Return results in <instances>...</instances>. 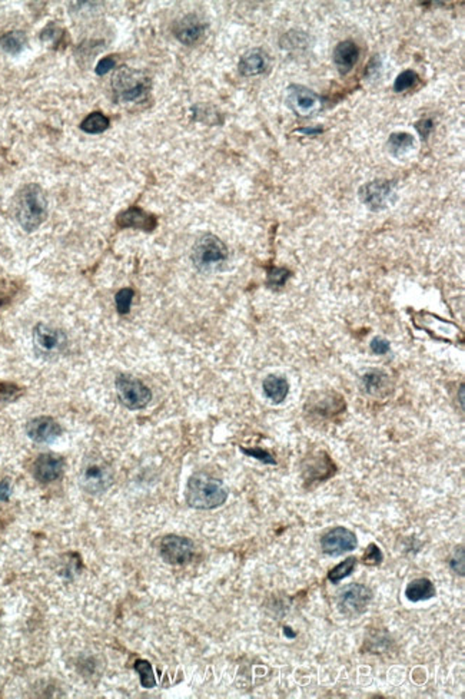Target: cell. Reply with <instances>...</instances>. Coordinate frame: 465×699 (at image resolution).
Listing matches in <instances>:
<instances>
[{
  "label": "cell",
  "instance_id": "cell-34",
  "mask_svg": "<svg viewBox=\"0 0 465 699\" xmlns=\"http://www.w3.org/2000/svg\"><path fill=\"white\" fill-rule=\"evenodd\" d=\"M464 546H459V549L455 550V553L451 556L450 559V566L451 569L457 573V575L459 576H464Z\"/></svg>",
  "mask_w": 465,
  "mask_h": 699
},
{
  "label": "cell",
  "instance_id": "cell-25",
  "mask_svg": "<svg viewBox=\"0 0 465 699\" xmlns=\"http://www.w3.org/2000/svg\"><path fill=\"white\" fill-rule=\"evenodd\" d=\"M135 671L139 674L140 684L143 688H153L156 685V678L153 674V668L145 659H138L135 662Z\"/></svg>",
  "mask_w": 465,
  "mask_h": 699
},
{
  "label": "cell",
  "instance_id": "cell-30",
  "mask_svg": "<svg viewBox=\"0 0 465 699\" xmlns=\"http://www.w3.org/2000/svg\"><path fill=\"white\" fill-rule=\"evenodd\" d=\"M288 277L290 271L285 270V268H272L270 274H268V284H270V286H272V289H279V286H282L285 281L288 280Z\"/></svg>",
  "mask_w": 465,
  "mask_h": 699
},
{
  "label": "cell",
  "instance_id": "cell-3",
  "mask_svg": "<svg viewBox=\"0 0 465 699\" xmlns=\"http://www.w3.org/2000/svg\"><path fill=\"white\" fill-rule=\"evenodd\" d=\"M226 260V245L212 234L202 236L192 248V262L201 271L217 270Z\"/></svg>",
  "mask_w": 465,
  "mask_h": 699
},
{
  "label": "cell",
  "instance_id": "cell-29",
  "mask_svg": "<svg viewBox=\"0 0 465 699\" xmlns=\"http://www.w3.org/2000/svg\"><path fill=\"white\" fill-rule=\"evenodd\" d=\"M382 561H384L382 550H381L377 545H375V543H371V545L367 547V550H365V553H364V556H363V559H361V562H363L364 565H367V566H380V565L382 563Z\"/></svg>",
  "mask_w": 465,
  "mask_h": 699
},
{
  "label": "cell",
  "instance_id": "cell-6",
  "mask_svg": "<svg viewBox=\"0 0 465 699\" xmlns=\"http://www.w3.org/2000/svg\"><path fill=\"white\" fill-rule=\"evenodd\" d=\"M116 393L120 403L129 410L145 408L152 400V391L139 379L131 374H119L116 377Z\"/></svg>",
  "mask_w": 465,
  "mask_h": 699
},
{
  "label": "cell",
  "instance_id": "cell-18",
  "mask_svg": "<svg viewBox=\"0 0 465 699\" xmlns=\"http://www.w3.org/2000/svg\"><path fill=\"white\" fill-rule=\"evenodd\" d=\"M360 59V48L352 41L338 43L334 50V63L341 75H347Z\"/></svg>",
  "mask_w": 465,
  "mask_h": 699
},
{
  "label": "cell",
  "instance_id": "cell-32",
  "mask_svg": "<svg viewBox=\"0 0 465 699\" xmlns=\"http://www.w3.org/2000/svg\"><path fill=\"white\" fill-rule=\"evenodd\" d=\"M62 33H63V32H62V29H61V28H56V25H55V23H50V25H47V26L43 29V32H42V34H41V39H42L43 42H46V43H56V42H59V41H61V38H62Z\"/></svg>",
  "mask_w": 465,
  "mask_h": 699
},
{
  "label": "cell",
  "instance_id": "cell-9",
  "mask_svg": "<svg viewBox=\"0 0 465 699\" xmlns=\"http://www.w3.org/2000/svg\"><path fill=\"white\" fill-rule=\"evenodd\" d=\"M66 334L55 327L38 324L33 328V346L43 358H55L66 348Z\"/></svg>",
  "mask_w": 465,
  "mask_h": 699
},
{
  "label": "cell",
  "instance_id": "cell-38",
  "mask_svg": "<svg viewBox=\"0 0 465 699\" xmlns=\"http://www.w3.org/2000/svg\"><path fill=\"white\" fill-rule=\"evenodd\" d=\"M10 485L8 480H3L2 483H0V500H8L9 496H10Z\"/></svg>",
  "mask_w": 465,
  "mask_h": 699
},
{
  "label": "cell",
  "instance_id": "cell-1",
  "mask_svg": "<svg viewBox=\"0 0 465 699\" xmlns=\"http://www.w3.org/2000/svg\"><path fill=\"white\" fill-rule=\"evenodd\" d=\"M186 503L196 510H212L225 505L228 490L224 483L204 473L191 476L186 486Z\"/></svg>",
  "mask_w": 465,
  "mask_h": 699
},
{
  "label": "cell",
  "instance_id": "cell-2",
  "mask_svg": "<svg viewBox=\"0 0 465 699\" xmlns=\"http://www.w3.org/2000/svg\"><path fill=\"white\" fill-rule=\"evenodd\" d=\"M47 218V200L38 184L25 185L16 198V220L26 232L38 229Z\"/></svg>",
  "mask_w": 465,
  "mask_h": 699
},
{
  "label": "cell",
  "instance_id": "cell-33",
  "mask_svg": "<svg viewBox=\"0 0 465 699\" xmlns=\"http://www.w3.org/2000/svg\"><path fill=\"white\" fill-rule=\"evenodd\" d=\"M241 450H242L245 455L250 456V457H255V459H258V460H259V461H262L263 464H277V460L272 457V455H271V453H268V452H265V450H262V449H244V447H242Z\"/></svg>",
  "mask_w": 465,
  "mask_h": 699
},
{
  "label": "cell",
  "instance_id": "cell-35",
  "mask_svg": "<svg viewBox=\"0 0 465 699\" xmlns=\"http://www.w3.org/2000/svg\"><path fill=\"white\" fill-rule=\"evenodd\" d=\"M391 348V344L388 340L382 338V337H375L372 342H371V350L374 354H378V355H384L389 351Z\"/></svg>",
  "mask_w": 465,
  "mask_h": 699
},
{
  "label": "cell",
  "instance_id": "cell-8",
  "mask_svg": "<svg viewBox=\"0 0 465 699\" xmlns=\"http://www.w3.org/2000/svg\"><path fill=\"white\" fill-rule=\"evenodd\" d=\"M372 590L361 583H349L338 594L336 605L339 612L348 616L363 615L372 602Z\"/></svg>",
  "mask_w": 465,
  "mask_h": 699
},
{
  "label": "cell",
  "instance_id": "cell-39",
  "mask_svg": "<svg viewBox=\"0 0 465 699\" xmlns=\"http://www.w3.org/2000/svg\"><path fill=\"white\" fill-rule=\"evenodd\" d=\"M283 632H285V634H288V635H291L290 638H295V632H292V631H291V628H288V626H286V628H283Z\"/></svg>",
  "mask_w": 465,
  "mask_h": 699
},
{
  "label": "cell",
  "instance_id": "cell-21",
  "mask_svg": "<svg viewBox=\"0 0 465 699\" xmlns=\"http://www.w3.org/2000/svg\"><path fill=\"white\" fill-rule=\"evenodd\" d=\"M28 46V36L22 30H12L0 38V50L9 55H19Z\"/></svg>",
  "mask_w": 465,
  "mask_h": 699
},
{
  "label": "cell",
  "instance_id": "cell-11",
  "mask_svg": "<svg viewBox=\"0 0 465 699\" xmlns=\"http://www.w3.org/2000/svg\"><path fill=\"white\" fill-rule=\"evenodd\" d=\"M358 539L354 532L344 526H336L321 537V550L328 556H341L355 550Z\"/></svg>",
  "mask_w": 465,
  "mask_h": 699
},
{
  "label": "cell",
  "instance_id": "cell-7",
  "mask_svg": "<svg viewBox=\"0 0 465 699\" xmlns=\"http://www.w3.org/2000/svg\"><path fill=\"white\" fill-rule=\"evenodd\" d=\"M397 184L388 179H375L360 189L361 202L371 211L378 212L397 200Z\"/></svg>",
  "mask_w": 465,
  "mask_h": 699
},
{
  "label": "cell",
  "instance_id": "cell-12",
  "mask_svg": "<svg viewBox=\"0 0 465 699\" xmlns=\"http://www.w3.org/2000/svg\"><path fill=\"white\" fill-rule=\"evenodd\" d=\"M286 103L298 116L308 118L315 115L322 106L321 98L302 85H291L286 92Z\"/></svg>",
  "mask_w": 465,
  "mask_h": 699
},
{
  "label": "cell",
  "instance_id": "cell-28",
  "mask_svg": "<svg viewBox=\"0 0 465 699\" xmlns=\"http://www.w3.org/2000/svg\"><path fill=\"white\" fill-rule=\"evenodd\" d=\"M133 297H135V293L132 289H122L120 291H118V294L115 295V304H116V310L120 315H125L131 311Z\"/></svg>",
  "mask_w": 465,
  "mask_h": 699
},
{
  "label": "cell",
  "instance_id": "cell-14",
  "mask_svg": "<svg viewBox=\"0 0 465 699\" xmlns=\"http://www.w3.org/2000/svg\"><path fill=\"white\" fill-rule=\"evenodd\" d=\"M65 469V461L56 455H42L33 463V476L41 483H52L58 480Z\"/></svg>",
  "mask_w": 465,
  "mask_h": 699
},
{
  "label": "cell",
  "instance_id": "cell-5",
  "mask_svg": "<svg viewBox=\"0 0 465 699\" xmlns=\"http://www.w3.org/2000/svg\"><path fill=\"white\" fill-rule=\"evenodd\" d=\"M113 483V474L109 464L99 457H91L82 468L80 486L89 494L99 496L107 492Z\"/></svg>",
  "mask_w": 465,
  "mask_h": 699
},
{
  "label": "cell",
  "instance_id": "cell-26",
  "mask_svg": "<svg viewBox=\"0 0 465 699\" xmlns=\"http://www.w3.org/2000/svg\"><path fill=\"white\" fill-rule=\"evenodd\" d=\"M385 379L387 377L382 371H378V370L368 371L364 374V377H363V388L365 393H369V394L377 393L384 386Z\"/></svg>",
  "mask_w": 465,
  "mask_h": 699
},
{
  "label": "cell",
  "instance_id": "cell-16",
  "mask_svg": "<svg viewBox=\"0 0 465 699\" xmlns=\"http://www.w3.org/2000/svg\"><path fill=\"white\" fill-rule=\"evenodd\" d=\"M270 67V56L262 49H250L239 59L238 70L244 76H258L265 74Z\"/></svg>",
  "mask_w": 465,
  "mask_h": 699
},
{
  "label": "cell",
  "instance_id": "cell-10",
  "mask_svg": "<svg viewBox=\"0 0 465 699\" xmlns=\"http://www.w3.org/2000/svg\"><path fill=\"white\" fill-rule=\"evenodd\" d=\"M159 553L160 558H162L168 565L184 566L192 561L195 546L189 537L168 534L164 537L162 542H160Z\"/></svg>",
  "mask_w": 465,
  "mask_h": 699
},
{
  "label": "cell",
  "instance_id": "cell-15",
  "mask_svg": "<svg viewBox=\"0 0 465 699\" xmlns=\"http://www.w3.org/2000/svg\"><path fill=\"white\" fill-rule=\"evenodd\" d=\"M206 25L196 14H188L177 21L173 28L175 38L184 45H195L205 34Z\"/></svg>",
  "mask_w": 465,
  "mask_h": 699
},
{
  "label": "cell",
  "instance_id": "cell-36",
  "mask_svg": "<svg viewBox=\"0 0 465 699\" xmlns=\"http://www.w3.org/2000/svg\"><path fill=\"white\" fill-rule=\"evenodd\" d=\"M113 67H115V59L111 56H106L99 61V63L95 67V72H96V75L103 76L107 74V72H111Z\"/></svg>",
  "mask_w": 465,
  "mask_h": 699
},
{
  "label": "cell",
  "instance_id": "cell-4",
  "mask_svg": "<svg viewBox=\"0 0 465 699\" xmlns=\"http://www.w3.org/2000/svg\"><path fill=\"white\" fill-rule=\"evenodd\" d=\"M151 87L149 79L127 66L119 69L113 76V91L122 102H139L145 99Z\"/></svg>",
  "mask_w": 465,
  "mask_h": 699
},
{
  "label": "cell",
  "instance_id": "cell-22",
  "mask_svg": "<svg viewBox=\"0 0 465 699\" xmlns=\"http://www.w3.org/2000/svg\"><path fill=\"white\" fill-rule=\"evenodd\" d=\"M415 147V138L408 132H393L388 139V151L393 156L407 155Z\"/></svg>",
  "mask_w": 465,
  "mask_h": 699
},
{
  "label": "cell",
  "instance_id": "cell-23",
  "mask_svg": "<svg viewBox=\"0 0 465 699\" xmlns=\"http://www.w3.org/2000/svg\"><path fill=\"white\" fill-rule=\"evenodd\" d=\"M111 127V121L109 118H107L106 115H103L102 112H92L89 114L82 122H80V129L86 134H91V135H98V134H102L105 132L106 129H109Z\"/></svg>",
  "mask_w": 465,
  "mask_h": 699
},
{
  "label": "cell",
  "instance_id": "cell-24",
  "mask_svg": "<svg viewBox=\"0 0 465 699\" xmlns=\"http://www.w3.org/2000/svg\"><path fill=\"white\" fill-rule=\"evenodd\" d=\"M356 567V559L354 556L347 558L344 562L338 563L328 572V581L331 583H339L343 579L351 576Z\"/></svg>",
  "mask_w": 465,
  "mask_h": 699
},
{
  "label": "cell",
  "instance_id": "cell-13",
  "mask_svg": "<svg viewBox=\"0 0 465 699\" xmlns=\"http://www.w3.org/2000/svg\"><path fill=\"white\" fill-rule=\"evenodd\" d=\"M26 433L36 443H52L62 436V427L55 419L42 416L28 423Z\"/></svg>",
  "mask_w": 465,
  "mask_h": 699
},
{
  "label": "cell",
  "instance_id": "cell-20",
  "mask_svg": "<svg viewBox=\"0 0 465 699\" xmlns=\"http://www.w3.org/2000/svg\"><path fill=\"white\" fill-rule=\"evenodd\" d=\"M437 589L435 585L428 578H418L411 581L405 587V598L409 602H424L435 598Z\"/></svg>",
  "mask_w": 465,
  "mask_h": 699
},
{
  "label": "cell",
  "instance_id": "cell-27",
  "mask_svg": "<svg viewBox=\"0 0 465 699\" xmlns=\"http://www.w3.org/2000/svg\"><path fill=\"white\" fill-rule=\"evenodd\" d=\"M418 75L415 74L414 70H404L401 72V74L397 76L396 82H393V89H396V92H405L408 91V89L414 87L417 83H418Z\"/></svg>",
  "mask_w": 465,
  "mask_h": 699
},
{
  "label": "cell",
  "instance_id": "cell-37",
  "mask_svg": "<svg viewBox=\"0 0 465 699\" xmlns=\"http://www.w3.org/2000/svg\"><path fill=\"white\" fill-rule=\"evenodd\" d=\"M415 128L422 138H428V135L431 134V131L434 128V123L431 119H422L418 123H415Z\"/></svg>",
  "mask_w": 465,
  "mask_h": 699
},
{
  "label": "cell",
  "instance_id": "cell-17",
  "mask_svg": "<svg viewBox=\"0 0 465 699\" xmlns=\"http://www.w3.org/2000/svg\"><path fill=\"white\" fill-rule=\"evenodd\" d=\"M116 222L122 228H136L142 231H152L156 227V218L153 215L143 211L142 208L132 207L118 215Z\"/></svg>",
  "mask_w": 465,
  "mask_h": 699
},
{
  "label": "cell",
  "instance_id": "cell-31",
  "mask_svg": "<svg viewBox=\"0 0 465 699\" xmlns=\"http://www.w3.org/2000/svg\"><path fill=\"white\" fill-rule=\"evenodd\" d=\"M21 388L10 383H0V403L12 401L19 397Z\"/></svg>",
  "mask_w": 465,
  "mask_h": 699
},
{
  "label": "cell",
  "instance_id": "cell-19",
  "mask_svg": "<svg viewBox=\"0 0 465 699\" xmlns=\"http://www.w3.org/2000/svg\"><path fill=\"white\" fill-rule=\"evenodd\" d=\"M262 390L265 393V396L270 399L272 403L281 404L286 400V396H288L290 383L283 377V375L270 374V375H266L263 383H262Z\"/></svg>",
  "mask_w": 465,
  "mask_h": 699
}]
</instances>
